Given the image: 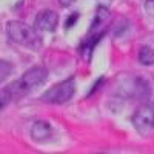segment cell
<instances>
[{"label": "cell", "instance_id": "6da1fadb", "mask_svg": "<svg viewBox=\"0 0 154 154\" xmlns=\"http://www.w3.org/2000/svg\"><path fill=\"white\" fill-rule=\"evenodd\" d=\"M45 80H46V69L43 66H32L23 75H20L17 80H14L8 86H5L3 89L11 96V99L22 97V96H26L31 91H34Z\"/></svg>", "mask_w": 154, "mask_h": 154}, {"label": "cell", "instance_id": "7a4b0ae2", "mask_svg": "<svg viewBox=\"0 0 154 154\" xmlns=\"http://www.w3.org/2000/svg\"><path fill=\"white\" fill-rule=\"evenodd\" d=\"M6 35L11 42H14L17 45L31 48L34 51L42 48V37L38 35L37 28H32L29 25L20 20H9L6 23Z\"/></svg>", "mask_w": 154, "mask_h": 154}, {"label": "cell", "instance_id": "3957f363", "mask_svg": "<svg viewBox=\"0 0 154 154\" xmlns=\"http://www.w3.org/2000/svg\"><path fill=\"white\" fill-rule=\"evenodd\" d=\"M75 94V80L74 77L63 80L60 83H56L54 86H51L48 91L42 94V100L45 103H53V105H63L72 99Z\"/></svg>", "mask_w": 154, "mask_h": 154}, {"label": "cell", "instance_id": "277c9868", "mask_svg": "<svg viewBox=\"0 0 154 154\" xmlns=\"http://www.w3.org/2000/svg\"><path fill=\"white\" fill-rule=\"evenodd\" d=\"M133 126L136 128V131L142 136L148 137L154 133V108L149 103H145L142 106H139L136 112L133 114Z\"/></svg>", "mask_w": 154, "mask_h": 154}, {"label": "cell", "instance_id": "5b68a950", "mask_svg": "<svg viewBox=\"0 0 154 154\" xmlns=\"http://www.w3.org/2000/svg\"><path fill=\"white\" fill-rule=\"evenodd\" d=\"M57 25H59V16H57V12L51 11V9H45L42 12H38L34 20V26L45 32L56 31Z\"/></svg>", "mask_w": 154, "mask_h": 154}, {"label": "cell", "instance_id": "8992f818", "mask_svg": "<svg viewBox=\"0 0 154 154\" xmlns=\"http://www.w3.org/2000/svg\"><path fill=\"white\" fill-rule=\"evenodd\" d=\"M53 136H54L53 126L46 120H35L34 125L31 126V137H32V140H35L38 143L49 142L53 139Z\"/></svg>", "mask_w": 154, "mask_h": 154}, {"label": "cell", "instance_id": "52a82bcc", "mask_svg": "<svg viewBox=\"0 0 154 154\" xmlns=\"http://www.w3.org/2000/svg\"><path fill=\"white\" fill-rule=\"evenodd\" d=\"M109 20V11L106 6H99L96 11V16L93 19L91 28H89L88 34L89 35H97V34H105L106 23Z\"/></svg>", "mask_w": 154, "mask_h": 154}, {"label": "cell", "instance_id": "ba28073f", "mask_svg": "<svg viewBox=\"0 0 154 154\" xmlns=\"http://www.w3.org/2000/svg\"><path fill=\"white\" fill-rule=\"evenodd\" d=\"M130 96L131 97H136L137 100H145L151 96V88H149V83L145 80V79H134L131 82V86H130Z\"/></svg>", "mask_w": 154, "mask_h": 154}, {"label": "cell", "instance_id": "9c48e42d", "mask_svg": "<svg viewBox=\"0 0 154 154\" xmlns=\"http://www.w3.org/2000/svg\"><path fill=\"white\" fill-rule=\"evenodd\" d=\"M137 60H139L140 65H143V66L154 65V49L151 46H142L139 49Z\"/></svg>", "mask_w": 154, "mask_h": 154}, {"label": "cell", "instance_id": "30bf717a", "mask_svg": "<svg viewBox=\"0 0 154 154\" xmlns=\"http://www.w3.org/2000/svg\"><path fill=\"white\" fill-rule=\"evenodd\" d=\"M9 69H12V66L8 65V62H6V60H2V62H0V74H2V75H0V80H2V82L8 77Z\"/></svg>", "mask_w": 154, "mask_h": 154}, {"label": "cell", "instance_id": "8fae6325", "mask_svg": "<svg viewBox=\"0 0 154 154\" xmlns=\"http://www.w3.org/2000/svg\"><path fill=\"white\" fill-rule=\"evenodd\" d=\"M79 20V12H74V14H71L68 19H66V22H65V26H66V29H69V28H72L74 25H75V22Z\"/></svg>", "mask_w": 154, "mask_h": 154}, {"label": "cell", "instance_id": "7c38bea8", "mask_svg": "<svg viewBox=\"0 0 154 154\" xmlns=\"http://www.w3.org/2000/svg\"><path fill=\"white\" fill-rule=\"evenodd\" d=\"M145 12L154 19V0H145Z\"/></svg>", "mask_w": 154, "mask_h": 154}, {"label": "cell", "instance_id": "4fadbf2b", "mask_svg": "<svg viewBox=\"0 0 154 154\" xmlns=\"http://www.w3.org/2000/svg\"><path fill=\"white\" fill-rule=\"evenodd\" d=\"M59 3H60L62 6H68V5L72 3V0H59Z\"/></svg>", "mask_w": 154, "mask_h": 154}]
</instances>
